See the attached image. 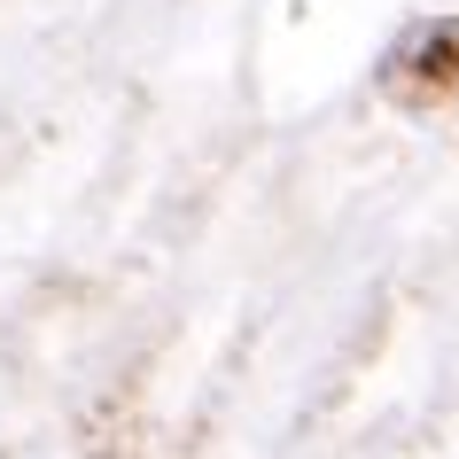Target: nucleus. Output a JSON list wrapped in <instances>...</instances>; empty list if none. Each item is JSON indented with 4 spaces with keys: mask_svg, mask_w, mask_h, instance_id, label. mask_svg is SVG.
<instances>
[{
    "mask_svg": "<svg viewBox=\"0 0 459 459\" xmlns=\"http://www.w3.org/2000/svg\"><path fill=\"white\" fill-rule=\"evenodd\" d=\"M382 94L397 109H444L459 94V16H412L382 48Z\"/></svg>",
    "mask_w": 459,
    "mask_h": 459,
    "instance_id": "1",
    "label": "nucleus"
}]
</instances>
